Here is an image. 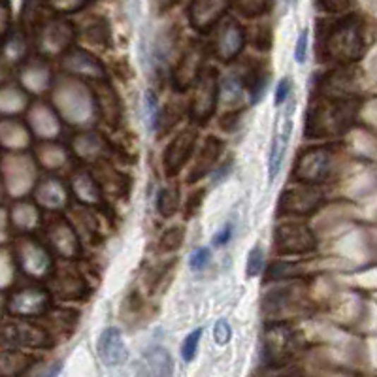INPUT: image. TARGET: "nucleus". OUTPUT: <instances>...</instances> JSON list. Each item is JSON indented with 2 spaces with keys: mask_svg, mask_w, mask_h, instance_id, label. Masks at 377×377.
<instances>
[{
  "mask_svg": "<svg viewBox=\"0 0 377 377\" xmlns=\"http://www.w3.org/2000/svg\"><path fill=\"white\" fill-rule=\"evenodd\" d=\"M213 337H215V342L219 345H227L230 342V337H232V328L225 319L217 321L215 323V328H213Z\"/></svg>",
  "mask_w": 377,
  "mask_h": 377,
  "instance_id": "obj_26",
  "label": "nucleus"
},
{
  "mask_svg": "<svg viewBox=\"0 0 377 377\" xmlns=\"http://www.w3.org/2000/svg\"><path fill=\"white\" fill-rule=\"evenodd\" d=\"M183 238H185V229L183 227H172L160 236L159 240V251L160 253H172L177 251L183 246Z\"/></svg>",
  "mask_w": 377,
  "mask_h": 377,
  "instance_id": "obj_19",
  "label": "nucleus"
},
{
  "mask_svg": "<svg viewBox=\"0 0 377 377\" xmlns=\"http://www.w3.org/2000/svg\"><path fill=\"white\" fill-rule=\"evenodd\" d=\"M234 8L246 18H258V16H263L268 10L270 4L268 2H261V0H244V2L234 4Z\"/></svg>",
  "mask_w": 377,
  "mask_h": 377,
  "instance_id": "obj_22",
  "label": "nucleus"
},
{
  "mask_svg": "<svg viewBox=\"0 0 377 377\" xmlns=\"http://www.w3.org/2000/svg\"><path fill=\"white\" fill-rule=\"evenodd\" d=\"M244 42H246L244 27L234 18L223 19L213 36V55L223 63H230L241 53Z\"/></svg>",
  "mask_w": 377,
  "mask_h": 377,
  "instance_id": "obj_6",
  "label": "nucleus"
},
{
  "mask_svg": "<svg viewBox=\"0 0 377 377\" xmlns=\"http://www.w3.org/2000/svg\"><path fill=\"white\" fill-rule=\"evenodd\" d=\"M289 95H291V80H289V78H283V80L277 83V87H275V97H274L275 108H281V104L287 102Z\"/></svg>",
  "mask_w": 377,
  "mask_h": 377,
  "instance_id": "obj_27",
  "label": "nucleus"
},
{
  "mask_svg": "<svg viewBox=\"0 0 377 377\" xmlns=\"http://www.w3.org/2000/svg\"><path fill=\"white\" fill-rule=\"evenodd\" d=\"M232 234H234V225L227 223L223 229L219 230L217 234L213 236V247H223L227 246L230 240H232Z\"/></svg>",
  "mask_w": 377,
  "mask_h": 377,
  "instance_id": "obj_29",
  "label": "nucleus"
},
{
  "mask_svg": "<svg viewBox=\"0 0 377 377\" xmlns=\"http://www.w3.org/2000/svg\"><path fill=\"white\" fill-rule=\"evenodd\" d=\"M202 63H204V53L201 44H191V47L185 49L177 63V68L174 72V85L183 91L188 85H193L196 80H201Z\"/></svg>",
  "mask_w": 377,
  "mask_h": 377,
  "instance_id": "obj_15",
  "label": "nucleus"
},
{
  "mask_svg": "<svg viewBox=\"0 0 377 377\" xmlns=\"http://www.w3.org/2000/svg\"><path fill=\"white\" fill-rule=\"evenodd\" d=\"M219 100V80L217 72L208 68L202 72L201 80L196 81L195 97L191 102V117L195 123H206L213 114Z\"/></svg>",
  "mask_w": 377,
  "mask_h": 377,
  "instance_id": "obj_5",
  "label": "nucleus"
},
{
  "mask_svg": "<svg viewBox=\"0 0 377 377\" xmlns=\"http://www.w3.org/2000/svg\"><path fill=\"white\" fill-rule=\"evenodd\" d=\"M332 174V155L330 149H308L298 157L292 179L302 185H317L323 183Z\"/></svg>",
  "mask_w": 377,
  "mask_h": 377,
  "instance_id": "obj_3",
  "label": "nucleus"
},
{
  "mask_svg": "<svg viewBox=\"0 0 377 377\" xmlns=\"http://www.w3.org/2000/svg\"><path fill=\"white\" fill-rule=\"evenodd\" d=\"M292 108L285 112V114L277 115V123H275L274 138L270 143V153H268V181L272 183L275 177L280 176L281 166H283V159H285L287 148H289V140H291L292 132Z\"/></svg>",
  "mask_w": 377,
  "mask_h": 377,
  "instance_id": "obj_7",
  "label": "nucleus"
},
{
  "mask_svg": "<svg viewBox=\"0 0 377 377\" xmlns=\"http://www.w3.org/2000/svg\"><path fill=\"white\" fill-rule=\"evenodd\" d=\"M196 138H198V132L195 128H185L168 143V148L164 151V159H162L166 176H177L183 166L187 164V160L191 159V155L195 151Z\"/></svg>",
  "mask_w": 377,
  "mask_h": 377,
  "instance_id": "obj_8",
  "label": "nucleus"
},
{
  "mask_svg": "<svg viewBox=\"0 0 377 377\" xmlns=\"http://www.w3.org/2000/svg\"><path fill=\"white\" fill-rule=\"evenodd\" d=\"M204 188H198L196 193H193V195L188 196L187 204H185V212H187V217H193L198 210H201L202 202H204Z\"/></svg>",
  "mask_w": 377,
  "mask_h": 377,
  "instance_id": "obj_28",
  "label": "nucleus"
},
{
  "mask_svg": "<svg viewBox=\"0 0 377 377\" xmlns=\"http://www.w3.org/2000/svg\"><path fill=\"white\" fill-rule=\"evenodd\" d=\"M323 193L319 188L297 187L287 191L281 195L280 201V213H297V215H308L313 213L323 202Z\"/></svg>",
  "mask_w": 377,
  "mask_h": 377,
  "instance_id": "obj_10",
  "label": "nucleus"
},
{
  "mask_svg": "<svg viewBox=\"0 0 377 377\" xmlns=\"http://www.w3.org/2000/svg\"><path fill=\"white\" fill-rule=\"evenodd\" d=\"M143 114H145V125H148V131L153 132L157 131V125L160 121V114H159V102H157V97L155 92L149 89L143 95Z\"/></svg>",
  "mask_w": 377,
  "mask_h": 377,
  "instance_id": "obj_18",
  "label": "nucleus"
},
{
  "mask_svg": "<svg viewBox=\"0 0 377 377\" xmlns=\"http://www.w3.org/2000/svg\"><path fill=\"white\" fill-rule=\"evenodd\" d=\"M272 42H274V36H272V30H270V25H261L253 32V47L258 49V52H268L272 47Z\"/></svg>",
  "mask_w": 377,
  "mask_h": 377,
  "instance_id": "obj_23",
  "label": "nucleus"
},
{
  "mask_svg": "<svg viewBox=\"0 0 377 377\" xmlns=\"http://www.w3.org/2000/svg\"><path fill=\"white\" fill-rule=\"evenodd\" d=\"M315 53L321 63L351 64L362 59L366 52L364 21L359 13L332 16L317 25Z\"/></svg>",
  "mask_w": 377,
  "mask_h": 377,
  "instance_id": "obj_1",
  "label": "nucleus"
},
{
  "mask_svg": "<svg viewBox=\"0 0 377 377\" xmlns=\"http://www.w3.org/2000/svg\"><path fill=\"white\" fill-rule=\"evenodd\" d=\"M210 261H212L210 247H196L195 251L191 253V257H188V266H191V270H195V272H201V270L206 268Z\"/></svg>",
  "mask_w": 377,
  "mask_h": 377,
  "instance_id": "obj_24",
  "label": "nucleus"
},
{
  "mask_svg": "<svg viewBox=\"0 0 377 377\" xmlns=\"http://www.w3.org/2000/svg\"><path fill=\"white\" fill-rule=\"evenodd\" d=\"M174 360L164 347H149L134 364L136 377H172Z\"/></svg>",
  "mask_w": 377,
  "mask_h": 377,
  "instance_id": "obj_12",
  "label": "nucleus"
},
{
  "mask_svg": "<svg viewBox=\"0 0 377 377\" xmlns=\"http://www.w3.org/2000/svg\"><path fill=\"white\" fill-rule=\"evenodd\" d=\"M275 249L281 255H304L317 247V238L302 223L280 225L274 232Z\"/></svg>",
  "mask_w": 377,
  "mask_h": 377,
  "instance_id": "obj_4",
  "label": "nucleus"
},
{
  "mask_svg": "<svg viewBox=\"0 0 377 377\" xmlns=\"http://www.w3.org/2000/svg\"><path fill=\"white\" fill-rule=\"evenodd\" d=\"M202 332H204V328L198 326V328H195L191 334L185 336V340H183V343H181V349H179L183 362H191V360L195 359L196 349H198V343H201Z\"/></svg>",
  "mask_w": 377,
  "mask_h": 377,
  "instance_id": "obj_20",
  "label": "nucleus"
},
{
  "mask_svg": "<svg viewBox=\"0 0 377 377\" xmlns=\"http://www.w3.org/2000/svg\"><path fill=\"white\" fill-rule=\"evenodd\" d=\"M227 10H229V4L219 2V0L193 2L188 8V21L193 25V29H196L198 32H210L217 27Z\"/></svg>",
  "mask_w": 377,
  "mask_h": 377,
  "instance_id": "obj_13",
  "label": "nucleus"
},
{
  "mask_svg": "<svg viewBox=\"0 0 377 377\" xmlns=\"http://www.w3.org/2000/svg\"><path fill=\"white\" fill-rule=\"evenodd\" d=\"M230 170H232V160H229V162H225L223 166H219L217 170L213 172V183L217 185V183L223 181V177L229 176Z\"/></svg>",
  "mask_w": 377,
  "mask_h": 377,
  "instance_id": "obj_31",
  "label": "nucleus"
},
{
  "mask_svg": "<svg viewBox=\"0 0 377 377\" xmlns=\"http://www.w3.org/2000/svg\"><path fill=\"white\" fill-rule=\"evenodd\" d=\"M49 297L46 291L42 289H23V291L16 292L6 304V309L12 315L19 317H35L46 311Z\"/></svg>",
  "mask_w": 377,
  "mask_h": 377,
  "instance_id": "obj_14",
  "label": "nucleus"
},
{
  "mask_svg": "<svg viewBox=\"0 0 377 377\" xmlns=\"http://www.w3.org/2000/svg\"><path fill=\"white\" fill-rule=\"evenodd\" d=\"M308 29H302V32L298 35L297 47H294V61L298 64L306 63V57H308Z\"/></svg>",
  "mask_w": 377,
  "mask_h": 377,
  "instance_id": "obj_25",
  "label": "nucleus"
},
{
  "mask_svg": "<svg viewBox=\"0 0 377 377\" xmlns=\"http://www.w3.org/2000/svg\"><path fill=\"white\" fill-rule=\"evenodd\" d=\"M347 8V2H319L317 4V10H323L328 16H342V12H345Z\"/></svg>",
  "mask_w": 377,
  "mask_h": 377,
  "instance_id": "obj_30",
  "label": "nucleus"
},
{
  "mask_svg": "<svg viewBox=\"0 0 377 377\" xmlns=\"http://www.w3.org/2000/svg\"><path fill=\"white\" fill-rule=\"evenodd\" d=\"M179 208V193L177 187L162 188L157 196V210L162 217H172Z\"/></svg>",
  "mask_w": 377,
  "mask_h": 377,
  "instance_id": "obj_17",
  "label": "nucleus"
},
{
  "mask_svg": "<svg viewBox=\"0 0 377 377\" xmlns=\"http://www.w3.org/2000/svg\"><path fill=\"white\" fill-rule=\"evenodd\" d=\"M2 342L6 347L40 349L49 345V337L42 328L29 323H4Z\"/></svg>",
  "mask_w": 377,
  "mask_h": 377,
  "instance_id": "obj_9",
  "label": "nucleus"
},
{
  "mask_svg": "<svg viewBox=\"0 0 377 377\" xmlns=\"http://www.w3.org/2000/svg\"><path fill=\"white\" fill-rule=\"evenodd\" d=\"M97 353L100 362L104 366H108V368H115V366H121L123 362H126L128 349H126L125 342H123L119 328H115V326L104 328L102 334L98 336Z\"/></svg>",
  "mask_w": 377,
  "mask_h": 377,
  "instance_id": "obj_11",
  "label": "nucleus"
},
{
  "mask_svg": "<svg viewBox=\"0 0 377 377\" xmlns=\"http://www.w3.org/2000/svg\"><path fill=\"white\" fill-rule=\"evenodd\" d=\"M357 114V102L347 95H325L311 104L308 114V138L337 136L349 128Z\"/></svg>",
  "mask_w": 377,
  "mask_h": 377,
  "instance_id": "obj_2",
  "label": "nucleus"
},
{
  "mask_svg": "<svg viewBox=\"0 0 377 377\" xmlns=\"http://www.w3.org/2000/svg\"><path fill=\"white\" fill-rule=\"evenodd\" d=\"M221 151H223V142L215 136L208 138L201 151H198V155H196L195 166L188 174V183L198 181L210 172H215V162H217Z\"/></svg>",
  "mask_w": 377,
  "mask_h": 377,
  "instance_id": "obj_16",
  "label": "nucleus"
},
{
  "mask_svg": "<svg viewBox=\"0 0 377 377\" xmlns=\"http://www.w3.org/2000/svg\"><path fill=\"white\" fill-rule=\"evenodd\" d=\"M61 371H63V360H57V362H53L52 366H47L46 370L38 373L36 377H57Z\"/></svg>",
  "mask_w": 377,
  "mask_h": 377,
  "instance_id": "obj_32",
  "label": "nucleus"
},
{
  "mask_svg": "<svg viewBox=\"0 0 377 377\" xmlns=\"http://www.w3.org/2000/svg\"><path fill=\"white\" fill-rule=\"evenodd\" d=\"M264 268V249L261 246H255L247 255L246 275L247 277H257Z\"/></svg>",
  "mask_w": 377,
  "mask_h": 377,
  "instance_id": "obj_21",
  "label": "nucleus"
}]
</instances>
